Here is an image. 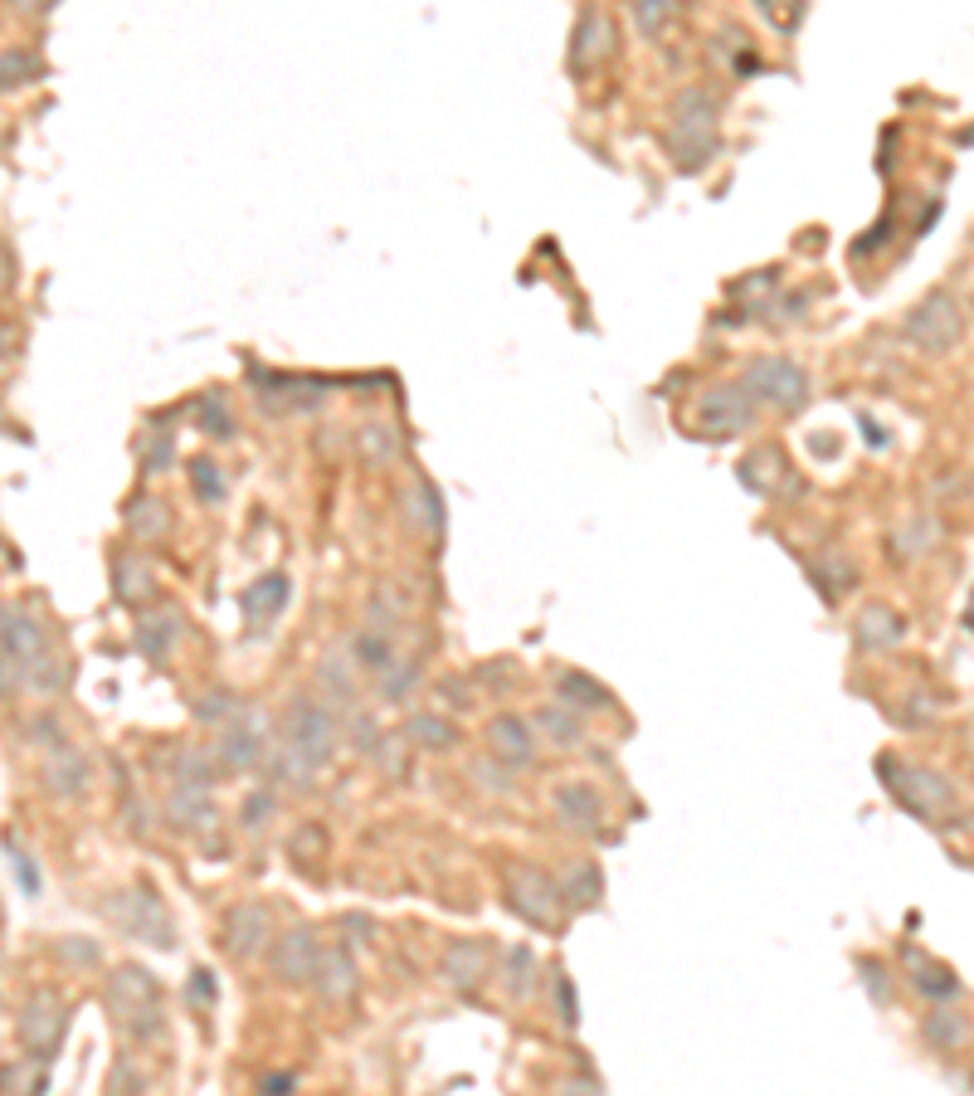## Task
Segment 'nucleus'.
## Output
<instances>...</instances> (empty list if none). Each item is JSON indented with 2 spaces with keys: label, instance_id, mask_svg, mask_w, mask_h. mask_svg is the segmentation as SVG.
Returning <instances> with one entry per match:
<instances>
[{
  "label": "nucleus",
  "instance_id": "obj_46",
  "mask_svg": "<svg viewBox=\"0 0 974 1096\" xmlns=\"http://www.w3.org/2000/svg\"><path fill=\"white\" fill-rule=\"evenodd\" d=\"M239 814H244V829H259V824H268V814H273V794H268V790H263V794H249Z\"/></svg>",
  "mask_w": 974,
  "mask_h": 1096
},
{
  "label": "nucleus",
  "instance_id": "obj_25",
  "mask_svg": "<svg viewBox=\"0 0 974 1096\" xmlns=\"http://www.w3.org/2000/svg\"><path fill=\"white\" fill-rule=\"evenodd\" d=\"M556 697H561L565 707H575V712H600V707H614V692H609V687H600L590 673H561V678H556Z\"/></svg>",
  "mask_w": 974,
  "mask_h": 1096
},
{
  "label": "nucleus",
  "instance_id": "obj_42",
  "mask_svg": "<svg viewBox=\"0 0 974 1096\" xmlns=\"http://www.w3.org/2000/svg\"><path fill=\"white\" fill-rule=\"evenodd\" d=\"M195 717H200V721L244 717V702H239L234 692H225V687H220V692H210V697H200V702H195Z\"/></svg>",
  "mask_w": 974,
  "mask_h": 1096
},
{
  "label": "nucleus",
  "instance_id": "obj_33",
  "mask_svg": "<svg viewBox=\"0 0 974 1096\" xmlns=\"http://www.w3.org/2000/svg\"><path fill=\"white\" fill-rule=\"evenodd\" d=\"M195 424H200L205 434L234 439V415H229V405H225V395H220V390H210V395H200V400H195Z\"/></svg>",
  "mask_w": 974,
  "mask_h": 1096
},
{
  "label": "nucleus",
  "instance_id": "obj_44",
  "mask_svg": "<svg viewBox=\"0 0 974 1096\" xmlns=\"http://www.w3.org/2000/svg\"><path fill=\"white\" fill-rule=\"evenodd\" d=\"M673 15V5L668 0H634V20H638V30L643 35H658V25Z\"/></svg>",
  "mask_w": 974,
  "mask_h": 1096
},
{
  "label": "nucleus",
  "instance_id": "obj_37",
  "mask_svg": "<svg viewBox=\"0 0 974 1096\" xmlns=\"http://www.w3.org/2000/svg\"><path fill=\"white\" fill-rule=\"evenodd\" d=\"M361 454L371 458V463H390V458L400 454V429H395V424H366V429H361Z\"/></svg>",
  "mask_w": 974,
  "mask_h": 1096
},
{
  "label": "nucleus",
  "instance_id": "obj_21",
  "mask_svg": "<svg viewBox=\"0 0 974 1096\" xmlns=\"http://www.w3.org/2000/svg\"><path fill=\"white\" fill-rule=\"evenodd\" d=\"M283 605H288V575H278V570L254 580V590L244 595V614H249L254 629H268V624L283 614Z\"/></svg>",
  "mask_w": 974,
  "mask_h": 1096
},
{
  "label": "nucleus",
  "instance_id": "obj_18",
  "mask_svg": "<svg viewBox=\"0 0 974 1096\" xmlns=\"http://www.w3.org/2000/svg\"><path fill=\"white\" fill-rule=\"evenodd\" d=\"M444 980L458 989V994H473L478 984L487 980V941H453L449 955H444Z\"/></svg>",
  "mask_w": 974,
  "mask_h": 1096
},
{
  "label": "nucleus",
  "instance_id": "obj_48",
  "mask_svg": "<svg viewBox=\"0 0 974 1096\" xmlns=\"http://www.w3.org/2000/svg\"><path fill=\"white\" fill-rule=\"evenodd\" d=\"M926 1033H931V1043H960V1033H965V1028H960V1019H955V1014H936V1019L926 1023Z\"/></svg>",
  "mask_w": 974,
  "mask_h": 1096
},
{
  "label": "nucleus",
  "instance_id": "obj_13",
  "mask_svg": "<svg viewBox=\"0 0 974 1096\" xmlns=\"http://www.w3.org/2000/svg\"><path fill=\"white\" fill-rule=\"evenodd\" d=\"M312 984H317V994L327 999V1004H346L351 994H356V965H351V950L346 945H332V950H322L317 955V970H312Z\"/></svg>",
  "mask_w": 974,
  "mask_h": 1096
},
{
  "label": "nucleus",
  "instance_id": "obj_51",
  "mask_svg": "<svg viewBox=\"0 0 974 1096\" xmlns=\"http://www.w3.org/2000/svg\"><path fill=\"white\" fill-rule=\"evenodd\" d=\"M916 984L926 989V994H936V999H945V994H955L960 984H955V975H945V970H926V975H916Z\"/></svg>",
  "mask_w": 974,
  "mask_h": 1096
},
{
  "label": "nucleus",
  "instance_id": "obj_30",
  "mask_svg": "<svg viewBox=\"0 0 974 1096\" xmlns=\"http://www.w3.org/2000/svg\"><path fill=\"white\" fill-rule=\"evenodd\" d=\"M20 673H25V682H30V687H39V692H59V687L69 682V663H64L54 648H44V653H35V658H30Z\"/></svg>",
  "mask_w": 974,
  "mask_h": 1096
},
{
  "label": "nucleus",
  "instance_id": "obj_27",
  "mask_svg": "<svg viewBox=\"0 0 974 1096\" xmlns=\"http://www.w3.org/2000/svg\"><path fill=\"white\" fill-rule=\"evenodd\" d=\"M113 580H117V600L122 605H147L151 600V570L132 556H117L113 561Z\"/></svg>",
  "mask_w": 974,
  "mask_h": 1096
},
{
  "label": "nucleus",
  "instance_id": "obj_15",
  "mask_svg": "<svg viewBox=\"0 0 974 1096\" xmlns=\"http://www.w3.org/2000/svg\"><path fill=\"white\" fill-rule=\"evenodd\" d=\"M487 751L507 765H526L536 756V731L522 717H492L487 721Z\"/></svg>",
  "mask_w": 974,
  "mask_h": 1096
},
{
  "label": "nucleus",
  "instance_id": "obj_34",
  "mask_svg": "<svg viewBox=\"0 0 974 1096\" xmlns=\"http://www.w3.org/2000/svg\"><path fill=\"white\" fill-rule=\"evenodd\" d=\"M375 682H380V697H385V702H405L414 692V682H419V663H414V658H395Z\"/></svg>",
  "mask_w": 974,
  "mask_h": 1096
},
{
  "label": "nucleus",
  "instance_id": "obj_47",
  "mask_svg": "<svg viewBox=\"0 0 974 1096\" xmlns=\"http://www.w3.org/2000/svg\"><path fill=\"white\" fill-rule=\"evenodd\" d=\"M351 736H356V751H366V756H371V751H380V726H375L366 712L351 721Z\"/></svg>",
  "mask_w": 974,
  "mask_h": 1096
},
{
  "label": "nucleus",
  "instance_id": "obj_20",
  "mask_svg": "<svg viewBox=\"0 0 974 1096\" xmlns=\"http://www.w3.org/2000/svg\"><path fill=\"white\" fill-rule=\"evenodd\" d=\"M132 916H127V931L137 936V941H151V945H171V921H166V911L156 902V892L151 887H137L132 897Z\"/></svg>",
  "mask_w": 974,
  "mask_h": 1096
},
{
  "label": "nucleus",
  "instance_id": "obj_56",
  "mask_svg": "<svg viewBox=\"0 0 974 1096\" xmlns=\"http://www.w3.org/2000/svg\"><path fill=\"white\" fill-rule=\"evenodd\" d=\"M5 356H10V327L0 322V361H5Z\"/></svg>",
  "mask_w": 974,
  "mask_h": 1096
},
{
  "label": "nucleus",
  "instance_id": "obj_50",
  "mask_svg": "<svg viewBox=\"0 0 974 1096\" xmlns=\"http://www.w3.org/2000/svg\"><path fill=\"white\" fill-rule=\"evenodd\" d=\"M59 955H64V960H74V965H98V945L78 941V936L59 941Z\"/></svg>",
  "mask_w": 974,
  "mask_h": 1096
},
{
  "label": "nucleus",
  "instance_id": "obj_5",
  "mask_svg": "<svg viewBox=\"0 0 974 1096\" xmlns=\"http://www.w3.org/2000/svg\"><path fill=\"white\" fill-rule=\"evenodd\" d=\"M746 390L750 400L760 405H775V410H799L809 400V376L794 366V361H780V356H765L746 371Z\"/></svg>",
  "mask_w": 974,
  "mask_h": 1096
},
{
  "label": "nucleus",
  "instance_id": "obj_7",
  "mask_svg": "<svg viewBox=\"0 0 974 1096\" xmlns=\"http://www.w3.org/2000/svg\"><path fill=\"white\" fill-rule=\"evenodd\" d=\"M906 337L916 341L921 351H950L955 337H960V303L950 298V293H931L921 307H911V317H906Z\"/></svg>",
  "mask_w": 974,
  "mask_h": 1096
},
{
  "label": "nucleus",
  "instance_id": "obj_12",
  "mask_svg": "<svg viewBox=\"0 0 974 1096\" xmlns=\"http://www.w3.org/2000/svg\"><path fill=\"white\" fill-rule=\"evenodd\" d=\"M268 941H273V931H268V911H263V907H254V902H239V907L225 916V945H229V955H239V960L268 955Z\"/></svg>",
  "mask_w": 974,
  "mask_h": 1096
},
{
  "label": "nucleus",
  "instance_id": "obj_4",
  "mask_svg": "<svg viewBox=\"0 0 974 1096\" xmlns=\"http://www.w3.org/2000/svg\"><path fill=\"white\" fill-rule=\"evenodd\" d=\"M507 902L531 926H556L561 921V882H551L531 863H512L507 868Z\"/></svg>",
  "mask_w": 974,
  "mask_h": 1096
},
{
  "label": "nucleus",
  "instance_id": "obj_11",
  "mask_svg": "<svg viewBox=\"0 0 974 1096\" xmlns=\"http://www.w3.org/2000/svg\"><path fill=\"white\" fill-rule=\"evenodd\" d=\"M88 780H93L88 760L78 756L64 736H49V756H44V790L59 794V799H78V794L88 790Z\"/></svg>",
  "mask_w": 974,
  "mask_h": 1096
},
{
  "label": "nucleus",
  "instance_id": "obj_55",
  "mask_svg": "<svg viewBox=\"0 0 974 1096\" xmlns=\"http://www.w3.org/2000/svg\"><path fill=\"white\" fill-rule=\"evenodd\" d=\"M10 288V254H5V244H0V293Z\"/></svg>",
  "mask_w": 974,
  "mask_h": 1096
},
{
  "label": "nucleus",
  "instance_id": "obj_29",
  "mask_svg": "<svg viewBox=\"0 0 974 1096\" xmlns=\"http://www.w3.org/2000/svg\"><path fill=\"white\" fill-rule=\"evenodd\" d=\"M600 897H604V882H600V872L590 868V863H585V868H570L561 877V902H570V907L590 911Z\"/></svg>",
  "mask_w": 974,
  "mask_h": 1096
},
{
  "label": "nucleus",
  "instance_id": "obj_53",
  "mask_svg": "<svg viewBox=\"0 0 974 1096\" xmlns=\"http://www.w3.org/2000/svg\"><path fill=\"white\" fill-rule=\"evenodd\" d=\"M190 994H195V999H200V1004H210V999H215V994H220V989H215V984H210V970H195V980H190Z\"/></svg>",
  "mask_w": 974,
  "mask_h": 1096
},
{
  "label": "nucleus",
  "instance_id": "obj_8",
  "mask_svg": "<svg viewBox=\"0 0 974 1096\" xmlns=\"http://www.w3.org/2000/svg\"><path fill=\"white\" fill-rule=\"evenodd\" d=\"M20 1038H25L30 1058H39V1062L54 1058V1048H59V1038H64V999L49 994V989H39L35 999L20 1009Z\"/></svg>",
  "mask_w": 974,
  "mask_h": 1096
},
{
  "label": "nucleus",
  "instance_id": "obj_9",
  "mask_svg": "<svg viewBox=\"0 0 974 1096\" xmlns=\"http://www.w3.org/2000/svg\"><path fill=\"white\" fill-rule=\"evenodd\" d=\"M317 955H322L317 936H312L307 926H293V931H283V936L268 941V970L283 984H312Z\"/></svg>",
  "mask_w": 974,
  "mask_h": 1096
},
{
  "label": "nucleus",
  "instance_id": "obj_39",
  "mask_svg": "<svg viewBox=\"0 0 974 1096\" xmlns=\"http://www.w3.org/2000/svg\"><path fill=\"white\" fill-rule=\"evenodd\" d=\"M190 488H195L200 502H220V497H225V473H220V463L195 458V463H190Z\"/></svg>",
  "mask_w": 974,
  "mask_h": 1096
},
{
  "label": "nucleus",
  "instance_id": "obj_24",
  "mask_svg": "<svg viewBox=\"0 0 974 1096\" xmlns=\"http://www.w3.org/2000/svg\"><path fill=\"white\" fill-rule=\"evenodd\" d=\"M0 643H5V653L15 658V668H25L35 653L49 648L44 629H39L35 619H25V614H5V624H0Z\"/></svg>",
  "mask_w": 974,
  "mask_h": 1096
},
{
  "label": "nucleus",
  "instance_id": "obj_22",
  "mask_svg": "<svg viewBox=\"0 0 974 1096\" xmlns=\"http://www.w3.org/2000/svg\"><path fill=\"white\" fill-rule=\"evenodd\" d=\"M215 751H220V765H225V770H254V765H263L268 741H263L254 726H229L225 736L215 741Z\"/></svg>",
  "mask_w": 974,
  "mask_h": 1096
},
{
  "label": "nucleus",
  "instance_id": "obj_54",
  "mask_svg": "<svg viewBox=\"0 0 974 1096\" xmlns=\"http://www.w3.org/2000/svg\"><path fill=\"white\" fill-rule=\"evenodd\" d=\"M293 1082H298L293 1072H278V1077H263V1092H288Z\"/></svg>",
  "mask_w": 974,
  "mask_h": 1096
},
{
  "label": "nucleus",
  "instance_id": "obj_6",
  "mask_svg": "<svg viewBox=\"0 0 974 1096\" xmlns=\"http://www.w3.org/2000/svg\"><path fill=\"white\" fill-rule=\"evenodd\" d=\"M327 380L317 376H283V371H254V395L263 400V410L273 415H302V410H317L327 400Z\"/></svg>",
  "mask_w": 974,
  "mask_h": 1096
},
{
  "label": "nucleus",
  "instance_id": "obj_52",
  "mask_svg": "<svg viewBox=\"0 0 974 1096\" xmlns=\"http://www.w3.org/2000/svg\"><path fill=\"white\" fill-rule=\"evenodd\" d=\"M439 697H453V707H458V712H468V707H473V692H468V682H439Z\"/></svg>",
  "mask_w": 974,
  "mask_h": 1096
},
{
  "label": "nucleus",
  "instance_id": "obj_41",
  "mask_svg": "<svg viewBox=\"0 0 974 1096\" xmlns=\"http://www.w3.org/2000/svg\"><path fill=\"white\" fill-rule=\"evenodd\" d=\"M137 454H142V468H147V473H166V468H171V458H176V444H171V434H166V429H151L147 439L137 444Z\"/></svg>",
  "mask_w": 974,
  "mask_h": 1096
},
{
  "label": "nucleus",
  "instance_id": "obj_19",
  "mask_svg": "<svg viewBox=\"0 0 974 1096\" xmlns=\"http://www.w3.org/2000/svg\"><path fill=\"white\" fill-rule=\"evenodd\" d=\"M181 639V609H151L137 619V648L147 653L151 663H166V653H171V643Z\"/></svg>",
  "mask_w": 974,
  "mask_h": 1096
},
{
  "label": "nucleus",
  "instance_id": "obj_43",
  "mask_svg": "<svg viewBox=\"0 0 974 1096\" xmlns=\"http://www.w3.org/2000/svg\"><path fill=\"white\" fill-rule=\"evenodd\" d=\"M531 970H536V955L526 945L507 950V994H526L531 989Z\"/></svg>",
  "mask_w": 974,
  "mask_h": 1096
},
{
  "label": "nucleus",
  "instance_id": "obj_45",
  "mask_svg": "<svg viewBox=\"0 0 974 1096\" xmlns=\"http://www.w3.org/2000/svg\"><path fill=\"white\" fill-rule=\"evenodd\" d=\"M5 853H10V868H15V877H20V887H25V897H39V868L30 863V853H20L15 843H5Z\"/></svg>",
  "mask_w": 974,
  "mask_h": 1096
},
{
  "label": "nucleus",
  "instance_id": "obj_32",
  "mask_svg": "<svg viewBox=\"0 0 974 1096\" xmlns=\"http://www.w3.org/2000/svg\"><path fill=\"white\" fill-rule=\"evenodd\" d=\"M44 74V59L35 49H5L0 54V88H20V83H35Z\"/></svg>",
  "mask_w": 974,
  "mask_h": 1096
},
{
  "label": "nucleus",
  "instance_id": "obj_16",
  "mask_svg": "<svg viewBox=\"0 0 974 1096\" xmlns=\"http://www.w3.org/2000/svg\"><path fill=\"white\" fill-rule=\"evenodd\" d=\"M166 819L176 833H200L215 819V804H210V785H171L166 799Z\"/></svg>",
  "mask_w": 974,
  "mask_h": 1096
},
{
  "label": "nucleus",
  "instance_id": "obj_1",
  "mask_svg": "<svg viewBox=\"0 0 974 1096\" xmlns=\"http://www.w3.org/2000/svg\"><path fill=\"white\" fill-rule=\"evenodd\" d=\"M716 113H721L716 93H707V88H687L677 98L673 108L677 122H673V137H668L677 171H702L716 156Z\"/></svg>",
  "mask_w": 974,
  "mask_h": 1096
},
{
  "label": "nucleus",
  "instance_id": "obj_17",
  "mask_svg": "<svg viewBox=\"0 0 974 1096\" xmlns=\"http://www.w3.org/2000/svg\"><path fill=\"white\" fill-rule=\"evenodd\" d=\"M556 814H561V824H570L575 833H595V829H600V819H604L600 790H595V785H585V780L561 785V790H556Z\"/></svg>",
  "mask_w": 974,
  "mask_h": 1096
},
{
  "label": "nucleus",
  "instance_id": "obj_14",
  "mask_svg": "<svg viewBox=\"0 0 974 1096\" xmlns=\"http://www.w3.org/2000/svg\"><path fill=\"white\" fill-rule=\"evenodd\" d=\"M351 663L361 668V673H371V678H380L390 663H395V624H385L380 614H375L371 624L351 639Z\"/></svg>",
  "mask_w": 974,
  "mask_h": 1096
},
{
  "label": "nucleus",
  "instance_id": "obj_38",
  "mask_svg": "<svg viewBox=\"0 0 974 1096\" xmlns=\"http://www.w3.org/2000/svg\"><path fill=\"white\" fill-rule=\"evenodd\" d=\"M541 731H546L556 746H580V736H585V726H580V717H575L570 707H546V712H541Z\"/></svg>",
  "mask_w": 974,
  "mask_h": 1096
},
{
  "label": "nucleus",
  "instance_id": "obj_49",
  "mask_svg": "<svg viewBox=\"0 0 974 1096\" xmlns=\"http://www.w3.org/2000/svg\"><path fill=\"white\" fill-rule=\"evenodd\" d=\"M556 1004H561V1019H565V1028H575L580 1023V1004H575V984L565 980H556Z\"/></svg>",
  "mask_w": 974,
  "mask_h": 1096
},
{
  "label": "nucleus",
  "instance_id": "obj_10",
  "mask_svg": "<svg viewBox=\"0 0 974 1096\" xmlns=\"http://www.w3.org/2000/svg\"><path fill=\"white\" fill-rule=\"evenodd\" d=\"M750 419H755V400H750L746 385H721L712 395H702V405H697V424L707 434H741V429H750Z\"/></svg>",
  "mask_w": 974,
  "mask_h": 1096
},
{
  "label": "nucleus",
  "instance_id": "obj_31",
  "mask_svg": "<svg viewBox=\"0 0 974 1096\" xmlns=\"http://www.w3.org/2000/svg\"><path fill=\"white\" fill-rule=\"evenodd\" d=\"M906 634V624H901L897 614H887V609H867L858 619V643L862 648H887V643H897Z\"/></svg>",
  "mask_w": 974,
  "mask_h": 1096
},
{
  "label": "nucleus",
  "instance_id": "obj_35",
  "mask_svg": "<svg viewBox=\"0 0 974 1096\" xmlns=\"http://www.w3.org/2000/svg\"><path fill=\"white\" fill-rule=\"evenodd\" d=\"M405 736H410L414 746H424V751H444V746L458 741V731H453L444 717H410Z\"/></svg>",
  "mask_w": 974,
  "mask_h": 1096
},
{
  "label": "nucleus",
  "instance_id": "obj_23",
  "mask_svg": "<svg viewBox=\"0 0 974 1096\" xmlns=\"http://www.w3.org/2000/svg\"><path fill=\"white\" fill-rule=\"evenodd\" d=\"M609 49H614L609 20H604V15H585L580 30H575V44H570V64H575V69H595Z\"/></svg>",
  "mask_w": 974,
  "mask_h": 1096
},
{
  "label": "nucleus",
  "instance_id": "obj_36",
  "mask_svg": "<svg viewBox=\"0 0 974 1096\" xmlns=\"http://www.w3.org/2000/svg\"><path fill=\"white\" fill-rule=\"evenodd\" d=\"M166 522H171V517H166V507H161V502H151V497H137V502H132V512H127V527L137 531V541H156V536L166 531Z\"/></svg>",
  "mask_w": 974,
  "mask_h": 1096
},
{
  "label": "nucleus",
  "instance_id": "obj_28",
  "mask_svg": "<svg viewBox=\"0 0 974 1096\" xmlns=\"http://www.w3.org/2000/svg\"><path fill=\"white\" fill-rule=\"evenodd\" d=\"M225 765H215V756H205V751H176L171 756V785H215V775H220Z\"/></svg>",
  "mask_w": 974,
  "mask_h": 1096
},
{
  "label": "nucleus",
  "instance_id": "obj_3",
  "mask_svg": "<svg viewBox=\"0 0 974 1096\" xmlns=\"http://www.w3.org/2000/svg\"><path fill=\"white\" fill-rule=\"evenodd\" d=\"M283 741L322 770V765L332 760V751H337L341 726L322 702H312V697H293V707H288V717H283Z\"/></svg>",
  "mask_w": 974,
  "mask_h": 1096
},
{
  "label": "nucleus",
  "instance_id": "obj_26",
  "mask_svg": "<svg viewBox=\"0 0 974 1096\" xmlns=\"http://www.w3.org/2000/svg\"><path fill=\"white\" fill-rule=\"evenodd\" d=\"M263 770H268V780H278V785H298V790H307V780L317 775V765H312L307 756H298L288 741L273 746V756L263 760Z\"/></svg>",
  "mask_w": 974,
  "mask_h": 1096
},
{
  "label": "nucleus",
  "instance_id": "obj_2",
  "mask_svg": "<svg viewBox=\"0 0 974 1096\" xmlns=\"http://www.w3.org/2000/svg\"><path fill=\"white\" fill-rule=\"evenodd\" d=\"M108 1004L117 1009L122 1028H132L137 1038H156L166 1019H161V989L151 980V970L142 965H122L108 980Z\"/></svg>",
  "mask_w": 974,
  "mask_h": 1096
},
{
  "label": "nucleus",
  "instance_id": "obj_40",
  "mask_svg": "<svg viewBox=\"0 0 974 1096\" xmlns=\"http://www.w3.org/2000/svg\"><path fill=\"white\" fill-rule=\"evenodd\" d=\"M410 517H414V522H419L424 531H429V536H439V531H444V507H439V492L429 488V483H419V488H414Z\"/></svg>",
  "mask_w": 974,
  "mask_h": 1096
}]
</instances>
